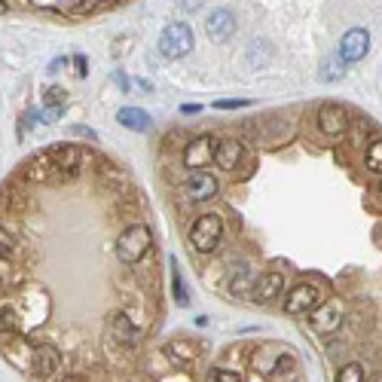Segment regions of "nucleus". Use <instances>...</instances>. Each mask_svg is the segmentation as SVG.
Segmentation results:
<instances>
[{
  "mask_svg": "<svg viewBox=\"0 0 382 382\" xmlns=\"http://www.w3.org/2000/svg\"><path fill=\"white\" fill-rule=\"evenodd\" d=\"M339 76H343V67L339 64H325V74H321V80H339Z\"/></svg>",
  "mask_w": 382,
  "mask_h": 382,
  "instance_id": "obj_25",
  "label": "nucleus"
},
{
  "mask_svg": "<svg viewBox=\"0 0 382 382\" xmlns=\"http://www.w3.org/2000/svg\"><path fill=\"white\" fill-rule=\"evenodd\" d=\"M202 4H205V0H177V6H181L184 13H196V10H202Z\"/></svg>",
  "mask_w": 382,
  "mask_h": 382,
  "instance_id": "obj_26",
  "label": "nucleus"
},
{
  "mask_svg": "<svg viewBox=\"0 0 382 382\" xmlns=\"http://www.w3.org/2000/svg\"><path fill=\"white\" fill-rule=\"evenodd\" d=\"M110 327H114V334L120 336L125 346H132V343H135V336H138V334H135V327L129 325V318H125V315H114V321H110Z\"/></svg>",
  "mask_w": 382,
  "mask_h": 382,
  "instance_id": "obj_17",
  "label": "nucleus"
},
{
  "mask_svg": "<svg viewBox=\"0 0 382 382\" xmlns=\"http://www.w3.org/2000/svg\"><path fill=\"white\" fill-rule=\"evenodd\" d=\"M6 13V4H4V0H0V15H4Z\"/></svg>",
  "mask_w": 382,
  "mask_h": 382,
  "instance_id": "obj_28",
  "label": "nucleus"
},
{
  "mask_svg": "<svg viewBox=\"0 0 382 382\" xmlns=\"http://www.w3.org/2000/svg\"><path fill=\"white\" fill-rule=\"evenodd\" d=\"M367 49H370V34L364 31V28H352V31H346V37L339 40V58L343 62H361L364 55H367Z\"/></svg>",
  "mask_w": 382,
  "mask_h": 382,
  "instance_id": "obj_6",
  "label": "nucleus"
},
{
  "mask_svg": "<svg viewBox=\"0 0 382 382\" xmlns=\"http://www.w3.org/2000/svg\"><path fill=\"white\" fill-rule=\"evenodd\" d=\"M251 104V101L248 98H236V101H217V110H233V107H248Z\"/></svg>",
  "mask_w": 382,
  "mask_h": 382,
  "instance_id": "obj_24",
  "label": "nucleus"
},
{
  "mask_svg": "<svg viewBox=\"0 0 382 382\" xmlns=\"http://www.w3.org/2000/svg\"><path fill=\"white\" fill-rule=\"evenodd\" d=\"M336 382H364V373H361L358 364H346V367L339 370Z\"/></svg>",
  "mask_w": 382,
  "mask_h": 382,
  "instance_id": "obj_20",
  "label": "nucleus"
},
{
  "mask_svg": "<svg viewBox=\"0 0 382 382\" xmlns=\"http://www.w3.org/2000/svg\"><path fill=\"white\" fill-rule=\"evenodd\" d=\"M208 382H242V379H239V373H236V370L217 367V370H211V376H208Z\"/></svg>",
  "mask_w": 382,
  "mask_h": 382,
  "instance_id": "obj_22",
  "label": "nucleus"
},
{
  "mask_svg": "<svg viewBox=\"0 0 382 382\" xmlns=\"http://www.w3.org/2000/svg\"><path fill=\"white\" fill-rule=\"evenodd\" d=\"M13 254H15V239H13L10 233H6V229H0V257L10 260Z\"/></svg>",
  "mask_w": 382,
  "mask_h": 382,
  "instance_id": "obj_21",
  "label": "nucleus"
},
{
  "mask_svg": "<svg viewBox=\"0 0 382 382\" xmlns=\"http://www.w3.org/2000/svg\"><path fill=\"white\" fill-rule=\"evenodd\" d=\"M64 101H67V92L62 86H49L43 95V104H46L43 120H58V116L64 114Z\"/></svg>",
  "mask_w": 382,
  "mask_h": 382,
  "instance_id": "obj_16",
  "label": "nucleus"
},
{
  "mask_svg": "<svg viewBox=\"0 0 382 382\" xmlns=\"http://www.w3.org/2000/svg\"><path fill=\"white\" fill-rule=\"evenodd\" d=\"M205 31L214 43H226V40L236 34V15L229 10H214L205 22Z\"/></svg>",
  "mask_w": 382,
  "mask_h": 382,
  "instance_id": "obj_10",
  "label": "nucleus"
},
{
  "mask_svg": "<svg viewBox=\"0 0 382 382\" xmlns=\"http://www.w3.org/2000/svg\"><path fill=\"white\" fill-rule=\"evenodd\" d=\"M239 159H242V144H239V141H220V144H217L214 163L224 168V172H233Z\"/></svg>",
  "mask_w": 382,
  "mask_h": 382,
  "instance_id": "obj_14",
  "label": "nucleus"
},
{
  "mask_svg": "<svg viewBox=\"0 0 382 382\" xmlns=\"http://www.w3.org/2000/svg\"><path fill=\"white\" fill-rule=\"evenodd\" d=\"M74 67H76V76H86V55H74Z\"/></svg>",
  "mask_w": 382,
  "mask_h": 382,
  "instance_id": "obj_27",
  "label": "nucleus"
},
{
  "mask_svg": "<svg viewBox=\"0 0 382 382\" xmlns=\"http://www.w3.org/2000/svg\"><path fill=\"white\" fill-rule=\"evenodd\" d=\"M186 196H190L193 202H208L217 196V181L214 175L202 172V168H196L190 177H186Z\"/></svg>",
  "mask_w": 382,
  "mask_h": 382,
  "instance_id": "obj_9",
  "label": "nucleus"
},
{
  "mask_svg": "<svg viewBox=\"0 0 382 382\" xmlns=\"http://www.w3.org/2000/svg\"><path fill=\"white\" fill-rule=\"evenodd\" d=\"M116 120L132 132H147L150 129V114L147 110H141V107H123L120 114H116Z\"/></svg>",
  "mask_w": 382,
  "mask_h": 382,
  "instance_id": "obj_15",
  "label": "nucleus"
},
{
  "mask_svg": "<svg viewBox=\"0 0 382 382\" xmlns=\"http://www.w3.org/2000/svg\"><path fill=\"white\" fill-rule=\"evenodd\" d=\"M364 163L373 175H382V141H373L367 147V156H364Z\"/></svg>",
  "mask_w": 382,
  "mask_h": 382,
  "instance_id": "obj_18",
  "label": "nucleus"
},
{
  "mask_svg": "<svg viewBox=\"0 0 382 382\" xmlns=\"http://www.w3.org/2000/svg\"><path fill=\"white\" fill-rule=\"evenodd\" d=\"M321 303V291L318 285H296L291 294L285 296V312L287 315H309L315 312Z\"/></svg>",
  "mask_w": 382,
  "mask_h": 382,
  "instance_id": "obj_4",
  "label": "nucleus"
},
{
  "mask_svg": "<svg viewBox=\"0 0 382 382\" xmlns=\"http://www.w3.org/2000/svg\"><path fill=\"white\" fill-rule=\"evenodd\" d=\"M193 49V28L184 22H172L159 34V55L163 58H184Z\"/></svg>",
  "mask_w": 382,
  "mask_h": 382,
  "instance_id": "obj_2",
  "label": "nucleus"
},
{
  "mask_svg": "<svg viewBox=\"0 0 382 382\" xmlns=\"http://www.w3.org/2000/svg\"><path fill=\"white\" fill-rule=\"evenodd\" d=\"M214 150H217V141L208 138V135H202V138H196L184 150V163L190 165L193 172H196V168H205L211 159H214Z\"/></svg>",
  "mask_w": 382,
  "mask_h": 382,
  "instance_id": "obj_8",
  "label": "nucleus"
},
{
  "mask_svg": "<svg viewBox=\"0 0 382 382\" xmlns=\"http://www.w3.org/2000/svg\"><path fill=\"white\" fill-rule=\"evenodd\" d=\"M318 129L330 135V138H336V135H343L349 129V114H346L343 104H321L318 110Z\"/></svg>",
  "mask_w": 382,
  "mask_h": 382,
  "instance_id": "obj_7",
  "label": "nucleus"
},
{
  "mask_svg": "<svg viewBox=\"0 0 382 382\" xmlns=\"http://www.w3.org/2000/svg\"><path fill=\"white\" fill-rule=\"evenodd\" d=\"M220 239H224V220H220L217 214H202V217H196V224H193V229H190L193 248L202 251V254H208V251L217 248Z\"/></svg>",
  "mask_w": 382,
  "mask_h": 382,
  "instance_id": "obj_3",
  "label": "nucleus"
},
{
  "mask_svg": "<svg viewBox=\"0 0 382 382\" xmlns=\"http://www.w3.org/2000/svg\"><path fill=\"white\" fill-rule=\"evenodd\" d=\"M43 156H46V163L55 175H74L83 163L80 147H71V144H55V147H49Z\"/></svg>",
  "mask_w": 382,
  "mask_h": 382,
  "instance_id": "obj_5",
  "label": "nucleus"
},
{
  "mask_svg": "<svg viewBox=\"0 0 382 382\" xmlns=\"http://www.w3.org/2000/svg\"><path fill=\"white\" fill-rule=\"evenodd\" d=\"M282 287H285L282 273H263V275L254 278V291L251 294H254V300L257 303H269Z\"/></svg>",
  "mask_w": 382,
  "mask_h": 382,
  "instance_id": "obj_11",
  "label": "nucleus"
},
{
  "mask_svg": "<svg viewBox=\"0 0 382 382\" xmlns=\"http://www.w3.org/2000/svg\"><path fill=\"white\" fill-rule=\"evenodd\" d=\"M150 226L147 224H132L125 226L120 233V239H116V257H120L123 263H138L144 254L150 251Z\"/></svg>",
  "mask_w": 382,
  "mask_h": 382,
  "instance_id": "obj_1",
  "label": "nucleus"
},
{
  "mask_svg": "<svg viewBox=\"0 0 382 382\" xmlns=\"http://www.w3.org/2000/svg\"><path fill=\"white\" fill-rule=\"evenodd\" d=\"M19 327V318H15V312H0V334H6V330H15Z\"/></svg>",
  "mask_w": 382,
  "mask_h": 382,
  "instance_id": "obj_23",
  "label": "nucleus"
},
{
  "mask_svg": "<svg viewBox=\"0 0 382 382\" xmlns=\"http://www.w3.org/2000/svg\"><path fill=\"white\" fill-rule=\"evenodd\" d=\"M339 318H343V306L339 303H327L315 309V315H312V327L318 330V334H330V330L339 327Z\"/></svg>",
  "mask_w": 382,
  "mask_h": 382,
  "instance_id": "obj_13",
  "label": "nucleus"
},
{
  "mask_svg": "<svg viewBox=\"0 0 382 382\" xmlns=\"http://www.w3.org/2000/svg\"><path fill=\"white\" fill-rule=\"evenodd\" d=\"M172 287H175V303L177 306H186V291H184L181 269H177V260L175 257H172Z\"/></svg>",
  "mask_w": 382,
  "mask_h": 382,
  "instance_id": "obj_19",
  "label": "nucleus"
},
{
  "mask_svg": "<svg viewBox=\"0 0 382 382\" xmlns=\"http://www.w3.org/2000/svg\"><path fill=\"white\" fill-rule=\"evenodd\" d=\"M58 364H62V355H58V349H53V346H40V349L34 352L31 367H34V373H37L40 379H46V376H53V373L58 370Z\"/></svg>",
  "mask_w": 382,
  "mask_h": 382,
  "instance_id": "obj_12",
  "label": "nucleus"
}]
</instances>
